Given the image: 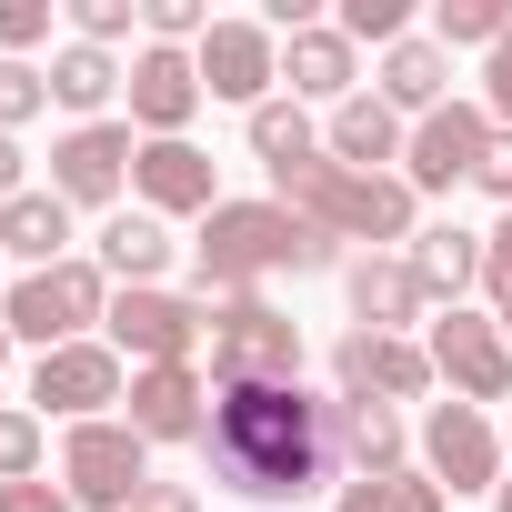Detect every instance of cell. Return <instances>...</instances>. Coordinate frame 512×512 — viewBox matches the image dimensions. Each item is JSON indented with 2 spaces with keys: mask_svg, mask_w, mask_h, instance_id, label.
<instances>
[{
  "mask_svg": "<svg viewBox=\"0 0 512 512\" xmlns=\"http://www.w3.org/2000/svg\"><path fill=\"white\" fill-rule=\"evenodd\" d=\"M211 472L241 502H302L332 482V402H312L302 382H231L211 392Z\"/></svg>",
  "mask_w": 512,
  "mask_h": 512,
  "instance_id": "obj_1",
  "label": "cell"
},
{
  "mask_svg": "<svg viewBox=\"0 0 512 512\" xmlns=\"http://www.w3.org/2000/svg\"><path fill=\"white\" fill-rule=\"evenodd\" d=\"M191 251H201V292H251L272 272H332V231H312L292 201H221Z\"/></svg>",
  "mask_w": 512,
  "mask_h": 512,
  "instance_id": "obj_2",
  "label": "cell"
},
{
  "mask_svg": "<svg viewBox=\"0 0 512 512\" xmlns=\"http://www.w3.org/2000/svg\"><path fill=\"white\" fill-rule=\"evenodd\" d=\"M272 201H292V211H302L312 231H332V241H412V181H392V171H342L332 151L272 171Z\"/></svg>",
  "mask_w": 512,
  "mask_h": 512,
  "instance_id": "obj_3",
  "label": "cell"
},
{
  "mask_svg": "<svg viewBox=\"0 0 512 512\" xmlns=\"http://www.w3.org/2000/svg\"><path fill=\"white\" fill-rule=\"evenodd\" d=\"M211 302V392L231 382H302V332L262 292H201Z\"/></svg>",
  "mask_w": 512,
  "mask_h": 512,
  "instance_id": "obj_4",
  "label": "cell"
},
{
  "mask_svg": "<svg viewBox=\"0 0 512 512\" xmlns=\"http://www.w3.org/2000/svg\"><path fill=\"white\" fill-rule=\"evenodd\" d=\"M0 322H11V342H31V352H61V342H81L91 322H111V272H101V262L21 272L11 302H0Z\"/></svg>",
  "mask_w": 512,
  "mask_h": 512,
  "instance_id": "obj_5",
  "label": "cell"
},
{
  "mask_svg": "<svg viewBox=\"0 0 512 512\" xmlns=\"http://www.w3.org/2000/svg\"><path fill=\"white\" fill-rule=\"evenodd\" d=\"M61 492H71L81 512H141V492H151V442H141L131 422H71V442H61Z\"/></svg>",
  "mask_w": 512,
  "mask_h": 512,
  "instance_id": "obj_6",
  "label": "cell"
},
{
  "mask_svg": "<svg viewBox=\"0 0 512 512\" xmlns=\"http://www.w3.org/2000/svg\"><path fill=\"white\" fill-rule=\"evenodd\" d=\"M482 161H492V111L482 101H442L432 121H412L402 181L412 191H452V181H482Z\"/></svg>",
  "mask_w": 512,
  "mask_h": 512,
  "instance_id": "obj_7",
  "label": "cell"
},
{
  "mask_svg": "<svg viewBox=\"0 0 512 512\" xmlns=\"http://www.w3.org/2000/svg\"><path fill=\"white\" fill-rule=\"evenodd\" d=\"M201 342H211V302H181V292H161V282L111 302V352H131L141 372H151V362H191Z\"/></svg>",
  "mask_w": 512,
  "mask_h": 512,
  "instance_id": "obj_8",
  "label": "cell"
},
{
  "mask_svg": "<svg viewBox=\"0 0 512 512\" xmlns=\"http://www.w3.org/2000/svg\"><path fill=\"white\" fill-rule=\"evenodd\" d=\"M432 372L452 382V402H512V342H502V322H482V312H442L432 322Z\"/></svg>",
  "mask_w": 512,
  "mask_h": 512,
  "instance_id": "obj_9",
  "label": "cell"
},
{
  "mask_svg": "<svg viewBox=\"0 0 512 512\" xmlns=\"http://www.w3.org/2000/svg\"><path fill=\"white\" fill-rule=\"evenodd\" d=\"M332 382H342V402H422V382H432V352L412 342V332H342V352H332Z\"/></svg>",
  "mask_w": 512,
  "mask_h": 512,
  "instance_id": "obj_10",
  "label": "cell"
},
{
  "mask_svg": "<svg viewBox=\"0 0 512 512\" xmlns=\"http://www.w3.org/2000/svg\"><path fill=\"white\" fill-rule=\"evenodd\" d=\"M121 392H131V372H121L111 342H61V352L31 362V402L61 412V422H101V402H121Z\"/></svg>",
  "mask_w": 512,
  "mask_h": 512,
  "instance_id": "obj_11",
  "label": "cell"
},
{
  "mask_svg": "<svg viewBox=\"0 0 512 512\" xmlns=\"http://www.w3.org/2000/svg\"><path fill=\"white\" fill-rule=\"evenodd\" d=\"M191 61H201V91H211V101H241V111H262L272 81H282L272 21H211V41H201Z\"/></svg>",
  "mask_w": 512,
  "mask_h": 512,
  "instance_id": "obj_12",
  "label": "cell"
},
{
  "mask_svg": "<svg viewBox=\"0 0 512 512\" xmlns=\"http://www.w3.org/2000/svg\"><path fill=\"white\" fill-rule=\"evenodd\" d=\"M121 91H131V131H141V141H181V131H191V111H201V61H191V51L141 41Z\"/></svg>",
  "mask_w": 512,
  "mask_h": 512,
  "instance_id": "obj_13",
  "label": "cell"
},
{
  "mask_svg": "<svg viewBox=\"0 0 512 512\" xmlns=\"http://www.w3.org/2000/svg\"><path fill=\"white\" fill-rule=\"evenodd\" d=\"M422 462H432L442 492H502V442H492V422H482L472 402H432Z\"/></svg>",
  "mask_w": 512,
  "mask_h": 512,
  "instance_id": "obj_14",
  "label": "cell"
},
{
  "mask_svg": "<svg viewBox=\"0 0 512 512\" xmlns=\"http://www.w3.org/2000/svg\"><path fill=\"white\" fill-rule=\"evenodd\" d=\"M131 161H141L131 121H81L71 141H51V191L61 201H111L131 181Z\"/></svg>",
  "mask_w": 512,
  "mask_h": 512,
  "instance_id": "obj_15",
  "label": "cell"
},
{
  "mask_svg": "<svg viewBox=\"0 0 512 512\" xmlns=\"http://www.w3.org/2000/svg\"><path fill=\"white\" fill-rule=\"evenodd\" d=\"M121 402H131L121 422H131L141 442H201V432H211V412H201V372H191V362H151V372H131Z\"/></svg>",
  "mask_w": 512,
  "mask_h": 512,
  "instance_id": "obj_16",
  "label": "cell"
},
{
  "mask_svg": "<svg viewBox=\"0 0 512 512\" xmlns=\"http://www.w3.org/2000/svg\"><path fill=\"white\" fill-rule=\"evenodd\" d=\"M131 191H141V211L161 221V211H221V191H211V151H191V141H141V161H131Z\"/></svg>",
  "mask_w": 512,
  "mask_h": 512,
  "instance_id": "obj_17",
  "label": "cell"
},
{
  "mask_svg": "<svg viewBox=\"0 0 512 512\" xmlns=\"http://www.w3.org/2000/svg\"><path fill=\"white\" fill-rule=\"evenodd\" d=\"M422 312H432V292L412 282L402 251H362V262H352V322H362V332H402V322H422Z\"/></svg>",
  "mask_w": 512,
  "mask_h": 512,
  "instance_id": "obj_18",
  "label": "cell"
},
{
  "mask_svg": "<svg viewBox=\"0 0 512 512\" xmlns=\"http://www.w3.org/2000/svg\"><path fill=\"white\" fill-rule=\"evenodd\" d=\"M412 151V131H402V111L382 101V91H352L342 111H332V161L342 171H382V161H402Z\"/></svg>",
  "mask_w": 512,
  "mask_h": 512,
  "instance_id": "obj_19",
  "label": "cell"
},
{
  "mask_svg": "<svg viewBox=\"0 0 512 512\" xmlns=\"http://www.w3.org/2000/svg\"><path fill=\"white\" fill-rule=\"evenodd\" d=\"M332 462L352 482H392L402 472V422L382 402H332Z\"/></svg>",
  "mask_w": 512,
  "mask_h": 512,
  "instance_id": "obj_20",
  "label": "cell"
},
{
  "mask_svg": "<svg viewBox=\"0 0 512 512\" xmlns=\"http://www.w3.org/2000/svg\"><path fill=\"white\" fill-rule=\"evenodd\" d=\"M282 81H292V101H352V41L332 31V21H312V31H292L282 41Z\"/></svg>",
  "mask_w": 512,
  "mask_h": 512,
  "instance_id": "obj_21",
  "label": "cell"
},
{
  "mask_svg": "<svg viewBox=\"0 0 512 512\" xmlns=\"http://www.w3.org/2000/svg\"><path fill=\"white\" fill-rule=\"evenodd\" d=\"M402 262H412V282H422L432 302H452V312H462V292L482 282V241H472L462 221H432V231H412Z\"/></svg>",
  "mask_w": 512,
  "mask_h": 512,
  "instance_id": "obj_22",
  "label": "cell"
},
{
  "mask_svg": "<svg viewBox=\"0 0 512 512\" xmlns=\"http://www.w3.org/2000/svg\"><path fill=\"white\" fill-rule=\"evenodd\" d=\"M382 101L412 111V121H432V111L452 101V51H442V41H392V51H382Z\"/></svg>",
  "mask_w": 512,
  "mask_h": 512,
  "instance_id": "obj_23",
  "label": "cell"
},
{
  "mask_svg": "<svg viewBox=\"0 0 512 512\" xmlns=\"http://www.w3.org/2000/svg\"><path fill=\"white\" fill-rule=\"evenodd\" d=\"M71 201L61 191H21L11 211H0V251H11V262H31V272H51V262H71Z\"/></svg>",
  "mask_w": 512,
  "mask_h": 512,
  "instance_id": "obj_24",
  "label": "cell"
},
{
  "mask_svg": "<svg viewBox=\"0 0 512 512\" xmlns=\"http://www.w3.org/2000/svg\"><path fill=\"white\" fill-rule=\"evenodd\" d=\"M101 272H111L121 292H151V282L171 272V231H161L151 211H121V221L101 231Z\"/></svg>",
  "mask_w": 512,
  "mask_h": 512,
  "instance_id": "obj_25",
  "label": "cell"
},
{
  "mask_svg": "<svg viewBox=\"0 0 512 512\" xmlns=\"http://www.w3.org/2000/svg\"><path fill=\"white\" fill-rule=\"evenodd\" d=\"M121 81H131V71H121L111 51H91V41L51 51V101H61V111H81V121H101V101H111Z\"/></svg>",
  "mask_w": 512,
  "mask_h": 512,
  "instance_id": "obj_26",
  "label": "cell"
},
{
  "mask_svg": "<svg viewBox=\"0 0 512 512\" xmlns=\"http://www.w3.org/2000/svg\"><path fill=\"white\" fill-rule=\"evenodd\" d=\"M432 41H442V51H502V41H512V0H442V11H432Z\"/></svg>",
  "mask_w": 512,
  "mask_h": 512,
  "instance_id": "obj_27",
  "label": "cell"
},
{
  "mask_svg": "<svg viewBox=\"0 0 512 512\" xmlns=\"http://www.w3.org/2000/svg\"><path fill=\"white\" fill-rule=\"evenodd\" d=\"M251 151H262V171H292V161H312L322 141H312L302 101H262V111H251Z\"/></svg>",
  "mask_w": 512,
  "mask_h": 512,
  "instance_id": "obj_28",
  "label": "cell"
},
{
  "mask_svg": "<svg viewBox=\"0 0 512 512\" xmlns=\"http://www.w3.org/2000/svg\"><path fill=\"white\" fill-rule=\"evenodd\" d=\"M332 31H342L352 51H362V41L392 51V41H412V11H402V0H342V21H332Z\"/></svg>",
  "mask_w": 512,
  "mask_h": 512,
  "instance_id": "obj_29",
  "label": "cell"
},
{
  "mask_svg": "<svg viewBox=\"0 0 512 512\" xmlns=\"http://www.w3.org/2000/svg\"><path fill=\"white\" fill-rule=\"evenodd\" d=\"M31 111H51V71H31V61H0V131H21Z\"/></svg>",
  "mask_w": 512,
  "mask_h": 512,
  "instance_id": "obj_30",
  "label": "cell"
},
{
  "mask_svg": "<svg viewBox=\"0 0 512 512\" xmlns=\"http://www.w3.org/2000/svg\"><path fill=\"white\" fill-rule=\"evenodd\" d=\"M0 482H41V412H0Z\"/></svg>",
  "mask_w": 512,
  "mask_h": 512,
  "instance_id": "obj_31",
  "label": "cell"
},
{
  "mask_svg": "<svg viewBox=\"0 0 512 512\" xmlns=\"http://www.w3.org/2000/svg\"><path fill=\"white\" fill-rule=\"evenodd\" d=\"M141 31L161 51H181V41H211V11H201V0H141Z\"/></svg>",
  "mask_w": 512,
  "mask_h": 512,
  "instance_id": "obj_32",
  "label": "cell"
},
{
  "mask_svg": "<svg viewBox=\"0 0 512 512\" xmlns=\"http://www.w3.org/2000/svg\"><path fill=\"white\" fill-rule=\"evenodd\" d=\"M51 41V0H0V61H21Z\"/></svg>",
  "mask_w": 512,
  "mask_h": 512,
  "instance_id": "obj_33",
  "label": "cell"
},
{
  "mask_svg": "<svg viewBox=\"0 0 512 512\" xmlns=\"http://www.w3.org/2000/svg\"><path fill=\"white\" fill-rule=\"evenodd\" d=\"M131 21H141V0H71V31H81L91 51H111Z\"/></svg>",
  "mask_w": 512,
  "mask_h": 512,
  "instance_id": "obj_34",
  "label": "cell"
},
{
  "mask_svg": "<svg viewBox=\"0 0 512 512\" xmlns=\"http://www.w3.org/2000/svg\"><path fill=\"white\" fill-rule=\"evenodd\" d=\"M482 111H492V131H512V41L482 51Z\"/></svg>",
  "mask_w": 512,
  "mask_h": 512,
  "instance_id": "obj_35",
  "label": "cell"
},
{
  "mask_svg": "<svg viewBox=\"0 0 512 512\" xmlns=\"http://www.w3.org/2000/svg\"><path fill=\"white\" fill-rule=\"evenodd\" d=\"M482 292H492V302L512 312V211H502V231L482 241Z\"/></svg>",
  "mask_w": 512,
  "mask_h": 512,
  "instance_id": "obj_36",
  "label": "cell"
},
{
  "mask_svg": "<svg viewBox=\"0 0 512 512\" xmlns=\"http://www.w3.org/2000/svg\"><path fill=\"white\" fill-rule=\"evenodd\" d=\"M0 512H81V502L51 492V482H0Z\"/></svg>",
  "mask_w": 512,
  "mask_h": 512,
  "instance_id": "obj_37",
  "label": "cell"
},
{
  "mask_svg": "<svg viewBox=\"0 0 512 512\" xmlns=\"http://www.w3.org/2000/svg\"><path fill=\"white\" fill-rule=\"evenodd\" d=\"M332 512H402V482H342Z\"/></svg>",
  "mask_w": 512,
  "mask_h": 512,
  "instance_id": "obj_38",
  "label": "cell"
},
{
  "mask_svg": "<svg viewBox=\"0 0 512 512\" xmlns=\"http://www.w3.org/2000/svg\"><path fill=\"white\" fill-rule=\"evenodd\" d=\"M482 191L512 201V131H492V161H482Z\"/></svg>",
  "mask_w": 512,
  "mask_h": 512,
  "instance_id": "obj_39",
  "label": "cell"
},
{
  "mask_svg": "<svg viewBox=\"0 0 512 512\" xmlns=\"http://www.w3.org/2000/svg\"><path fill=\"white\" fill-rule=\"evenodd\" d=\"M11 201H21V141L0 131V211H11Z\"/></svg>",
  "mask_w": 512,
  "mask_h": 512,
  "instance_id": "obj_40",
  "label": "cell"
},
{
  "mask_svg": "<svg viewBox=\"0 0 512 512\" xmlns=\"http://www.w3.org/2000/svg\"><path fill=\"white\" fill-rule=\"evenodd\" d=\"M141 512H201V502H191L181 482H151V492H141Z\"/></svg>",
  "mask_w": 512,
  "mask_h": 512,
  "instance_id": "obj_41",
  "label": "cell"
},
{
  "mask_svg": "<svg viewBox=\"0 0 512 512\" xmlns=\"http://www.w3.org/2000/svg\"><path fill=\"white\" fill-rule=\"evenodd\" d=\"M0 372H11V322H0Z\"/></svg>",
  "mask_w": 512,
  "mask_h": 512,
  "instance_id": "obj_42",
  "label": "cell"
},
{
  "mask_svg": "<svg viewBox=\"0 0 512 512\" xmlns=\"http://www.w3.org/2000/svg\"><path fill=\"white\" fill-rule=\"evenodd\" d=\"M492 502H502V512H512V482H502V492H492Z\"/></svg>",
  "mask_w": 512,
  "mask_h": 512,
  "instance_id": "obj_43",
  "label": "cell"
},
{
  "mask_svg": "<svg viewBox=\"0 0 512 512\" xmlns=\"http://www.w3.org/2000/svg\"><path fill=\"white\" fill-rule=\"evenodd\" d=\"M502 342H512V312H502Z\"/></svg>",
  "mask_w": 512,
  "mask_h": 512,
  "instance_id": "obj_44",
  "label": "cell"
}]
</instances>
